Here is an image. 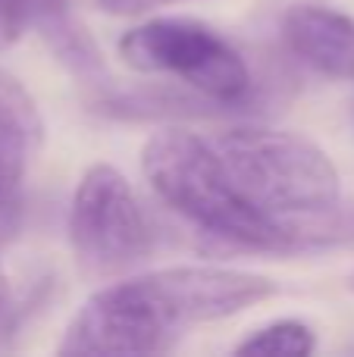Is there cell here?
<instances>
[{"label":"cell","mask_w":354,"mask_h":357,"mask_svg":"<svg viewBox=\"0 0 354 357\" xmlns=\"http://www.w3.org/2000/svg\"><path fill=\"white\" fill-rule=\"evenodd\" d=\"M141 173L173 213L245 251L301 254L354 238L336 167L295 132L160 129L141 148Z\"/></svg>","instance_id":"cell-1"},{"label":"cell","mask_w":354,"mask_h":357,"mask_svg":"<svg viewBox=\"0 0 354 357\" xmlns=\"http://www.w3.org/2000/svg\"><path fill=\"white\" fill-rule=\"evenodd\" d=\"M276 291L273 279L226 266H167L119 279L72 317L60 354H167L188 329L236 317Z\"/></svg>","instance_id":"cell-2"},{"label":"cell","mask_w":354,"mask_h":357,"mask_svg":"<svg viewBox=\"0 0 354 357\" xmlns=\"http://www.w3.org/2000/svg\"><path fill=\"white\" fill-rule=\"evenodd\" d=\"M69 245L91 279H116L148 264L157 232L135 188L110 163L85 169L69 207Z\"/></svg>","instance_id":"cell-3"},{"label":"cell","mask_w":354,"mask_h":357,"mask_svg":"<svg viewBox=\"0 0 354 357\" xmlns=\"http://www.w3.org/2000/svg\"><path fill=\"white\" fill-rule=\"evenodd\" d=\"M119 56L132 69L167 75L220 104H236L251 91L245 56L220 31L198 19H151L119 38Z\"/></svg>","instance_id":"cell-4"},{"label":"cell","mask_w":354,"mask_h":357,"mask_svg":"<svg viewBox=\"0 0 354 357\" xmlns=\"http://www.w3.org/2000/svg\"><path fill=\"white\" fill-rule=\"evenodd\" d=\"M288 50L330 79L354 82V19L330 6L298 3L282 19Z\"/></svg>","instance_id":"cell-5"},{"label":"cell","mask_w":354,"mask_h":357,"mask_svg":"<svg viewBox=\"0 0 354 357\" xmlns=\"http://www.w3.org/2000/svg\"><path fill=\"white\" fill-rule=\"evenodd\" d=\"M41 144V116L35 100L13 75L0 69V210L19 207L25 173Z\"/></svg>","instance_id":"cell-6"},{"label":"cell","mask_w":354,"mask_h":357,"mask_svg":"<svg viewBox=\"0 0 354 357\" xmlns=\"http://www.w3.org/2000/svg\"><path fill=\"white\" fill-rule=\"evenodd\" d=\"M317 348V335L301 320H276L254 329L245 342L236 345V354H261V357H305Z\"/></svg>","instance_id":"cell-7"},{"label":"cell","mask_w":354,"mask_h":357,"mask_svg":"<svg viewBox=\"0 0 354 357\" xmlns=\"http://www.w3.org/2000/svg\"><path fill=\"white\" fill-rule=\"evenodd\" d=\"M63 0H0V47L19 38L29 25L54 19Z\"/></svg>","instance_id":"cell-8"},{"label":"cell","mask_w":354,"mask_h":357,"mask_svg":"<svg viewBox=\"0 0 354 357\" xmlns=\"http://www.w3.org/2000/svg\"><path fill=\"white\" fill-rule=\"evenodd\" d=\"M22 320H25V304L19 298V291L13 289L3 264H0V354L13 348L16 335L22 333Z\"/></svg>","instance_id":"cell-9"},{"label":"cell","mask_w":354,"mask_h":357,"mask_svg":"<svg viewBox=\"0 0 354 357\" xmlns=\"http://www.w3.org/2000/svg\"><path fill=\"white\" fill-rule=\"evenodd\" d=\"M100 10L113 13V16H141L151 13L157 6H169V3H182V0H98Z\"/></svg>","instance_id":"cell-10"},{"label":"cell","mask_w":354,"mask_h":357,"mask_svg":"<svg viewBox=\"0 0 354 357\" xmlns=\"http://www.w3.org/2000/svg\"><path fill=\"white\" fill-rule=\"evenodd\" d=\"M348 285H351V289H354V273H351V279H348Z\"/></svg>","instance_id":"cell-11"}]
</instances>
